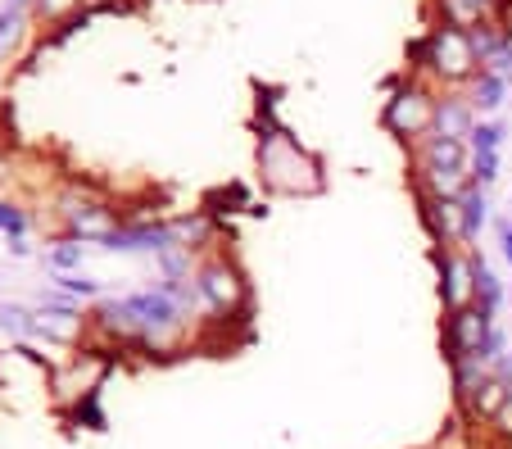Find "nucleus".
<instances>
[{
    "label": "nucleus",
    "instance_id": "8",
    "mask_svg": "<svg viewBox=\"0 0 512 449\" xmlns=\"http://www.w3.org/2000/svg\"><path fill=\"white\" fill-rule=\"evenodd\" d=\"M68 223H73V232L82 236V241H105L109 232H114V218H109L105 205H68Z\"/></svg>",
    "mask_w": 512,
    "mask_h": 449
},
{
    "label": "nucleus",
    "instance_id": "3",
    "mask_svg": "<svg viewBox=\"0 0 512 449\" xmlns=\"http://www.w3.org/2000/svg\"><path fill=\"white\" fill-rule=\"evenodd\" d=\"M422 173L435 186L440 200H454L463 191V141L458 137H431L422 150Z\"/></svg>",
    "mask_w": 512,
    "mask_h": 449
},
{
    "label": "nucleus",
    "instance_id": "10",
    "mask_svg": "<svg viewBox=\"0 0 512 449\" xmlns=\"http://www.w3.org/2000/svg\"><path fill=\"white\" fill-rule=\"evenodd\" d=\"M200 291L209 295L213 304H232V300H241V282H236V273H232V268H223V264L204 273Z\"/></svg>",
    "mask_w": 512,
    "mask_h": 449
},
{
    "label": "nucleus",
    "instance_id": "16",
    "mask_svg": "<svg viewBox=\"0 0 512 449\" xmlns=\"http://www.w3.org/2000/svg\"><path fill=\"white\" fill-rule=\"evenodd\" d=\"M0 327H5V332H14V336L37 332V323H32L23 309H14V304H0Z\"/></svg>",
    "mask_w": 512,
    "mask_h": 449
},
{
    "label": "nucleus",
    "instance_id": "5",
    "mask_svg": "<svg viewBox=\"0 0 512 449\" xmlns=\"http://www.w3.org/2000/svg\"><path fill=\"white\" fill-rule=\"evenodd\" d=\"M386 123L395 127V132L417 137V132H426V127L435 123V105L417 87H408V91H399V96L386 105Z\"/></svg>",
    "mask_w": 512,
    "mask_h": 449
},
{
    "label": "nucleus",
    "instance_id": "23",
    "mask_svg": "<svg viewBox=\"0 0 512 449\" xmlns=\"http://www.w3.org/2000/svg\"><path fill=\"white\" fill-rule=\"evenodd\" d=\"M499 241H503V259L512 264V223H503V227H499Z\"/></svg>",
    "mask_w": 512,
    "mask_h": 449
},
{
    "label": "nucleus",
    "instance_id": "21",
    "mask_svg": "<svg viewBox=\"0 0 512 449\" xmlns=\"http://www.w3.org/2000/svg\"><path fill=\"white\" fill-rule=\"evenodd\" d=\"M59 286H64L68 295H96V282H87V277H73V273L59 277Z\"/></svg>",
    "mask_w": 512,
    "mask_h": 449
},
{
    "label": "nucleus",
    "instance_id": "17",
    "mask_svg": "<svg viewBox=\"0 0 512 449\" xmlns=\"http://www.w3.org/2000/svg\"><path fill=\"white\" fill-rule=\"evenodd\" d=\"M467 137H472V150L481 155V150H499L503 146V127L499 123H481V127H472Z\"/></svg>",
    "mask_w": 512,
    "mask_h": 449
},
{
    "label": "nucleus",
    "instance_id": "20",
    "mask_svg": "<svg viewBox=\"0 0 512 449\" xmlns=\"http://www.w3.org/2000/svg\"><path fill=\"white\" fill-rule=\"evenodd\" d=\"M50 264H55V268H64V273H68V268H78V264H82V245H73V241H68V245H59V250L50 254Z\"/></svg>",
    "mask_w": 512,
    "mask_h": 449
},
{
    "label": "nucleus",
    "instance_id": "15",
    "mask_svg": "<svg viewBox=\"0 0 512 449\" xmlns=\"http://www.w3.org/2000/svg\"><path fill=\"white\" fill-rule=\"evenodd\" d=\"M445 14H449V28H472V23H481V10H476L472 0H445Z\"/></svg>",
    "mask_w": 512,
    "mask_h": 449
},
{
    "label": "nucleus",
    "instance_id": "6",
    "mask_svg": "<svg viewBox=\"0 0 512 449\" xmlns=\"http://www.w3.org/2000/svg\"><path fill=\"white\" fill-rule=\"evenodd\" d=\"M508 395H512V381H503V377H485L481 386H476V391L463 400V409L472 413L476 422H494L503 409H508Z\"/></svg>",
    "mask_w": 512,
    "mask_h": 449
},
{
    "label": "nucleus",
    "instance_id": "7",
    "mask_svg": "<svg viewBox=\"0 0 512 449\" xmlns=\"http://www.w3.org/2000/svg\"><path fill=\"white\" fill-rule=\"evenodd\" d=\"M105 250H168V245H173V232H168V227H114V232L105 236Z\"/></svg>",
    "mask_w": 512,
    "mask_h": 449
},
{
    "label": "nucleus",
    "instance_id": "1",
    "mask_svg": "<svg viewBox=\"0 0 512 449\" xmlns=\"http://www.w3.org/2000/svg\"><path fill=\"white\" fill-rule=\"evenodd\" d=\"M182 313V286H159L145 295H127V300H109L105 304V323L118 332H164L177 323Z\"/></svg>",
    "mask_w": 512,
    "mask_h": 449
},
{
    "label": "nucleus",
    "instance_id": "14",
    "mask_svg": "<svg viewBox=\"0 0 512 449\" xmlns=\"http://www.w3.org/2000/svg\"><path fill=\"white\" fill-rule=\"evenodd\" d=\"M476 105H481V109L503 105V78H499V73H485V78H476Z\"/></svg>",
    "mask_w": 512,
    "mask_h": 449
},
{
    "label": "nucleus",
    "instance_id": "12",
    "mask_svg": "<svg viewBox=\"0 0 512 449\" xmlns=\"http://www.w3.org/2000/svg\"><path fill=\"white\" fill-rule=\"evenodd\" d=\"M458 214H463V241H476V232H481V223H485V191H481V186L463 191Z\"/></svg>",
    "mask_w": 512,
    "mask_h": 449
},
{
    "label": "nucleus",
    "instance_id": "18",
    "mask_svg": "<svg viewBox=\"0 0 512 449\" xmlns=\"http://www.w3.org/2000/svg\"><path fill=\"white\" fill-rule=\"evenodd\" d=\"M472 168H476V186H490L499 177V150H481Z\"/></svg>",
    "mask_w": 512,
    "mask_h": 449
},
{
    "label": "nucleus",
    "instance_id": "13",
    "mask_svg": "<svg viewBox=\"0 0 512 449\" xmlns=\"http://www.w3.org/2000/svg\"><path fill=\"white\" fill-rule=\"evenodd\" d=\"M472 291L481 295V309H499V282H494V273L481 264V259H472Z\"/></svg>",
    "mask_w": 512,
    "mask_h": 449
},
{
    "label": "nucleus",
    "instance_id": "9",
    "mask_svg": "<svg viewBox=\"0 0 512 449\" xmlns=\"http://www.w3.org/2000/svg\"><path fill=\"white\" fill-rule=\"evenodd\" d=\"M467 277H472V264H463V259H445V286H440V291H445V304L449 309H467Z\"/></svg>",
    "mask_w": 512,
    "mask_h": 449
},
{
    "label": "nucleus",
    "instance_id": "4",
    "mask_svg": "<svg viewBox=\"0 0 512 449\" xmlns=\"http://www.w3.org/2000/svg\"><path fill=\"white\" fill-rule=\"evenodd\" d=\"M490 336H494L490 309H458L449 318V354H454V363H463V359L481 363V350Z\"/></svg>",
    "mask_w": 512,
    "mask_h": 449
},
{
    "label": "nucleus",
    "instance_id": "11",
    "mask_svg": "<svg viewBox=\"0 0 512 449\" xmlns=\"http://www.w3.org/2000/svg\"><path fill=\"white\" fill-rule=\"evenodd\" d=\"M435 127H440V137H463V132H472V114L458 100H440L435 105Z\"/></svg>",
    "mask_w": 512,
    "mask_h": 449
},
{
    "label": "nucleus",
    "instance_id": "19",
    "mask_svg": "<svg viewBox=\"0 0 512 449\" xmlns=\"http://www.w3.org/2000/svg\"><path fill=\"white\" fill-rule=\"evenodd\" d=\"M0 232H5V236H14V241H23V232H28V223H23V214H19V209L0 205Z\"/></svg>",
    "mask_w": 512,
    "mask_h": 449
},
{
    "label": "nucleus",
    "instance_id": "25",
    "mask_svg": "<svg viewBox=\"0 0 512 449\" xmlns=\"http://www.w3.org/2000/svg\"><path fill=\"white\" fill-rule=\"evenodd\" d=\"M19 5H23V0H10V10H19Z\"/></svg>",
    "mask_w": 512,
    "mask_h": 449
},
{
    "label": "nucleus",
    "instance_id": "2",
    "mask_svg": "<svg viewBox=\"0 0 512 449\" xmlns=\"http://www.w3.org/2000/svg\"><path fill=\"white\" fill-rule=\"evenodd\" d=\"M413 59H422L426 69H435L440 78H467V73L476 69V41H472V32H463V28H435L426 41H417L413 46Z\"/></svg>",
    "mask_w": 512,
    "mask_h": 449
},
{
    "label": "nucleus",
    "instance_id": "22",
    "mask_svg": "<svg viewBox=\"0 0 512 449\" xmlns=\"http://www.w3.org/2000/svg\"><path fill=\"white\" fill-rule=\"evenodd\" d=\"M14 28H19V10H10V5H5V10H0V50H5V41H10Z\"/></svg>",
    "mask_w": 512,
    "mask_h": 449
},
{
    "label": "nucleus",
    "instance_id": "24",
    "mask_svg": "<svg viewBox=\"0 0 512 449\" xmlns=\"http://www.w3.org/2000/svg\"><path fill=\"white\" fill-rule=\"evenodd\" d=\"M472 5H476V10L485 14V10H490V5H494V0H472Z\"/></svg>",
    "mask_w": 512,
    "mask_h": 449
}]
</instances>
